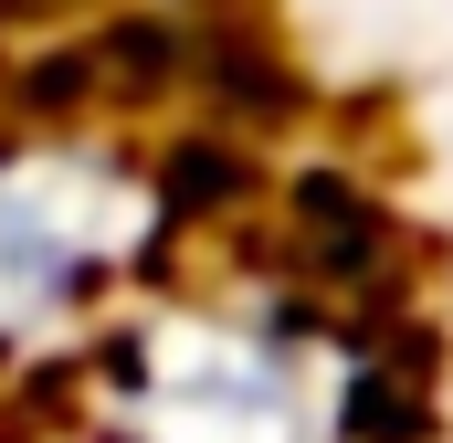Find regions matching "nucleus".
I'll return each mask as SVG.
<instances>
[{"instance_id": "f257e3e1", "label": "nucleus", "mask_w": 453, "mask_h": 443, "mask_svg": "<svg viewBox=\"0 0 453 443\" xmlns=\"http://www.w3.org/2000/svg\"><path fill=\"white\" fill-rule=\"evenodd\" d=\"M137 443H306V369L232 317L137 338Z\"/></svg>"}, {"instance_id": "f03ea898", "label": "nucleus", "mask_w": 453, "mask_h": 443, "mask_svg": "<svg viewBox=\"0 0 453 443\" xmlns=\"http://www.w3.org/2000/svg\"><path fill=\"white\" fill-rule=\"evenodd\" d=\"M116 243V190L85 159H0V338L74 307Z\"/></svg>"}]
</instances>
